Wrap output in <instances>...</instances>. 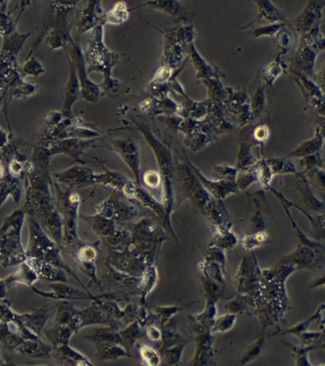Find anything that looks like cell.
Wrapping results in <instances>:
<instances>
[{"label": "cell", "mask_w": 325, "mask_h": 366, "mask_svg": "<svg viewBox=\"0 0 325 366\" xmlns=\"http://www.w3.org/2000/svg\"><path fill=\"white\" fill-rule=\"evenodd\" d=\"M97 357L101 360H114L125 357L127 353L120 344L108 343H98Z\"/></svg>", "instance_id": "obj_1"}, {"label": "cell", "mask_w": 325, "mask_h": 366, "mask_svg": "<svg viewBox=\"0 0 325 366\" xmlns=\"http://www.w3.org/2000/svg\"><path fill=\"white\" fill-rule=\"evenodd\" d=\"M88 337L90 340L98 342V343L118 344L123 343L120 333H118L117 331L109 328L99 329V330L94 331Z\"/></svg>", "instance_id": "obj_2"}, {"label": "cell", "mask_w": 325, "mask_h": 366, "mask_svg": "<svg viewBox=\"0 0 325 366\" xmlns=\"http://www.w3.org/2000/svg\"><path fill=\"white\" fill-rule=\"evenodd\" d=\"M309 247H298L297 250L290 256L291 260L296 261L298 265L307 266L312 264L315 259L316 254L313 251L314 248Z\"/></svg>", "instance_id": "obj_3"}, {"label": "cell", "mask_w": 325, "mask_h": 366, "mask_svg": "<svg viewBox=\"0 0 325 366\" xmlns=\"http://www.w3.org/2000/svg\"><path fill=\"white\" fill-rule=\"evenodd\" d=\"M140 355L142 361L148 365H157L160 364V357L155 350L149 346H142L140 349Z\"/></svg>", "instance_id": "obj_4"}, {"label": "cell", "mask_w": 325, "mask_h": 366, "mask_svg": "<svg viewBox=\"0 0 325 366\" xmlns=\"http://www.w3.org/2000/svg\"><path fill=\"white\" fill-rule=\"evenodd\" d=\"M270 162H267L269 165H271L274 172L276 173H288L295 172V169L294 165L291 162L286 161L283 159H270Z\"/></svg>", "instance_id": "obj_5"}, {"label": "cell", "mask_w": 325, "mask_h": 366, "mask_svg": "<svg viewBox=\"0 0 325 366\" xmlns=\"http://www.w3.org/2000/svg\"><path fill=\"white\" fill-rule=\"evenodd\" d=\"M319 146V141H317V142L314 140L309 141V142L303 144L302 146L299 147L296 150L293 151L291 155H289V156L302 157L309 156V155L313 153L314 151H316L318 149Z\"/></svg>", "instance_id": "obj_6"}, {"label": "cell", "mask_w": 325, "mask_h": 366, "mask_svg": "<svg viewBox=\"0 0 325 366\" xmlns=\"http://www.w3.org/2000/svg\"><path fill=\"white\" fill-rule=\"evenodd\" d=\"M263 341L264 340L260 339L256 343L252 344V346L248 347V349L246 350L245 353L243 354L242 358H241V362H242V364L255 359V358L257 357L258 354L261 351Z\"/></svg>", "instance_id": "obj_7"}, {"label": "cell", "mask_w": 325, "mask_h": 366, "mask_svg": "<svg viewBox=\"0 0 325 366\" xmlns=\"http://www.w3.org/2000/svg\"><path fill=\"white\" fill-rule=\"evenodd\" d=\"M322 309L320 307L317 311L313 315V316L307 320H305V322L300 323V324H298L296 326L293 327L289 330L285 331L286 333H292L295 334V335H298L299 334L302 333L303 331L306 330V329L309 326V324H311V322L313 321V320L316 319L318 317V315L321 312Z\"/></svg>", "instance_id": "obj_8"}, {"label": "cell", "mask_w": 325, "mask_h": 366, "mask_svg": "<svg viewBox=\"0 0 325 366\" xmlns=\"http://www.w3.org/2000/svg\"><path fill=\"white\" fill-rule=\"evenodd\" d=\"M121 337H122V342L125 341L126 344L130 345L133 343L134 340H136L138 335V326L136 324L131 325L128 330L121 332Z\"/></svg>", "instance_id": "obj_9"}, {"label": "cell", "mask_w": 325, "mask_h": 366, "mask_svg": "<svg viewBox=\"0 0 325 366\" xmlns=\"http://www.w3.org/2000/svg\"><path fill=\"white\" fill-rule=\"evenodd\" d=\"M156 271L154 268H149L147 269L146 274L144 273L142 278L141 286L142 290L147 291L151 290L153 285L155 283Z\"/></svg>", "instance_id": "obj_10"}, {"label": "cell", "mask_w": 325, "mask_h": 366, "mask_svg": "<svg viewBox=\"0 0 325 366\" xmlns=\"http://www.w3.org/2000/svg\"><path fill=\"white\" fill-rule=\"evenodd\" d=\"M184 345H179L168 350L166 353V359L170 364H175L179 361L180 358Z\"/></svg>", "instance_id": "obj_11"}, {"label": "cell", "mask_w": 325, "mask_h": 366, "mask_svg": "<svg viewBox=\"0 0 325 366\" xmlns=\"http://www.w3.org/2000/svg\"><path fill=\"white\" fill-rule=\"evenodd\" d=\"M96 253L92 248L87 247L82 248L80 253L81 262H93L95 260Z\"/></svg>", "instance_id": "obj_12"}, {"label": "cell", "mask_w": 325, "mask_h": 366, "mask_svg": "<svg viewBox=\"0 0 325 366\" xmlns=\"http://www.w3.org/2000/svg\"><path fill=\"white\" fill-rule=\"evenodd\" d=\"M80 268L86 274L96 280L95 268L93 262H81Z\"/></svg>", "instance_id": "obj_13"}, {"label": "cell", "mask_w": 325, "mask_h": 366, "mask_svg": "<svg viewBox=\"0 0 325 366\" xmlns=\"http://www.w3.org/2000/svg\"><path fill=\"white\" fill-rule=\"evenodd\" d=\"M147 335L150 340L152 341L159 340L161 338V333L157 328L149 325L147 328Z\"/></svg>", "instance_id": "obj_14"}, {"label": "cell", "mask_w": 325, "mask_h": 366, "mask_svg": "<svg viewBox=\"0 0 325 366\" xmlns=\"http://www.w3.org/2000/svg\"><path fill=\"white\" fill-rule=\"evenodd\" d=\"M301 337L303 344L310 343L311 342L316 340L321 335V333H302L299 334Z\"/></svg>", "instance_id": "obj_15"}]
</instances>
